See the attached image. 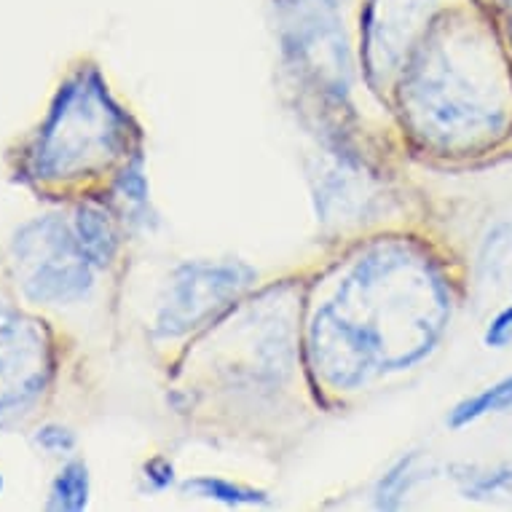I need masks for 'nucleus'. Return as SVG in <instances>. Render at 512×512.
Instances as JSON below:
<instances>
[{"mask_svg":"<svg viewBox=\"0 0 512 512\" xmlns=\"http://www.w3.org/2000/svg\"><path fill=\"white\" fill-rule=\"evenodd\" d=\"M454 311V277L427 228L378 231L306 263L301 349L325 416L419 376L443 349Z\"/></svg>","mask_w":512,"mask_h":512,"instance_id":"obj_1","label":"nucleus"},{"mask_svg":"<svg viewBox=\"0 0 512 512\" xmlns=\"http://www.w3.org/2000/svg\"><path fill=\"white\" fill-rule=\"evenodd\" d=\"M303 282L306 266L263 279L164 368L185 427L282 454L325 416L303 365Z\"/></svg>","mask_w":512,"mask_h":512,"instance_id":"obj_2","label":"nucleus"},{"mask_svg":"<svg viewBox=\"0 0 512 512\" xmlns=\"http://www.w3.org/2000/svg\"><path fill=\"white\" fill-rule=\"evenodd\" d=\"M507 65L510 54L475 0L445 11L389 89L408 159L454 161L491 148L512 124Z\"/></svg>","mask_w":512,"mask_h":512,"instance_id":"obj_3","label":"nucleus"},{"mask_svg":"<svg viewBox=\"0 0 512 512\" xmlns=\"http://www.w3.org/2000/svg\"><path fill=\"white\" fill-rule=\"evenodd\" d=\"M274 11L285 89L311 140L405 167L395 118L365 76V0H274Z\"/></svg>","mask_w":512,"mask_h":512,"instance_id":"obj_4","label":"nucleus"},{"mask_svg":"<svg viewBox=\"0 0 512 512\" xmlns=\"http://www.w3.org/2000/svg\"><path fill=\"white\" fill-rule=\"evenodd\" d=\"M143 153V124L118 100L100 65L81 59L57 86L17 172L41 194L86 199L108 194L118 172Z\"/></svg>","mask_w":512,"mask_h":512,"instance_id":"obj_5","label":"nucleus"},{"mask_svg":"<svg viewBox=\"0 0 512 512\" xmlns=\"http://www.w3.org/2000/svg\"><path fill=\"white\" fill-rule=\"evenodd\" d=\"M306 172L325 250L378 231L424 228L419 202L405 183V167L314 143Z\"/></svg>","mask_w":512,"mask_h":512,"instance_id":"obj_6","label":"nucleus"},{"mask_svg":"<svg viewBox=\"0 0 512 512\" xmlns=\"http://www.w3.org/2000/svg\"><path fill=\"white\" fill-rule=\"evenodd\" d=\"M261 269L242 258H185L161 279L148 319V346L161 370L196 336L226 317L263 282Z\"/></svg>","mask_w":512,"mask_h":512,"instance_id":"obj_7","label":"nucleus"},{"mask_svg":"<svg viewBox=\"0 0 512 512\" xmlns=\"http://www.w3.org/2000/svg\"><path fill=\"white\" fill-rule=\"evenodd\" d=\"M9 274L27 306L54 311L92 303L102 279L110 277L81 247L70 212H46L14 231Z\"/></svg>","mask_w":512,"mask_h":512,"instance_id":"obj_8","label":"nucleus"},{"mask_svg":"<svg viewBox=\"0 0 512 512\" xmlns=\"http://www.w3.org/2000/svg\"><path fill=\"white\" fill-rule=\"evenodd\" d=\"M57 338L49 322L0 301V432L25 421L57 378Z\"/></svg>","mask_w":512,"mask_h":512,"instance_id":"obj_9","label":"nucleus"},{"mask_svg":"<svg viewBox=\"0 0 512 512\" xmlns=\"http://www.w3.org/2000/svg\"><path fill=\"white\" fill-rule=\"evenodd\" d=\"M464 3L472 0H365L362 57H365V76L378 100L387 105L397 73L429 27L445 11Z\"/></svg>","mask_w":512,"mask_h":512,"instance_id":"obj_10","label":"nucleus"},{"mask_svg":"<svg viewBox=\"0 0 512 512\" xmlns=\"http://www.w3.org/2000/svg\"><path fill=\"white\" fill-rule=\"evenodd\" d=\"M180 491L202 502H218L223 507H269L271 494L266 488L250 486L223 475H191L180 480Z\"/></svg>","mask_w":512,"mask_h":512,"instance_id":"obj_11","label":"nucleus"},{"mask_svg":"<svg viewBox=\"0 0 512 512\" xmlns=\"http://www.w3.org/2000/svg\"><path fill=\"white\" fill-rule=\"evenodd\" d=\"M92 496V472L84 459L70 456L62 464L57 475L51 478L49 496H46V510L54 512H81L89 507Z\"/></svg>","mask_w":512,"mask_h":512,"instance_id":"obj_12","label":"nucleus"},{"mask_svg":"<svg viewBox=\"0 0 512 512\" xmlns=\"http://www.w3.org/2000/svg\"><path fill=\"white\" fill-rule=\"evenodd\" d=\"M512 408V376H504L502 381H496L491 387H486L478 395L467 397L462 403L454 405V411L448 413V427L464 429L475 424V421L494 416V413H504Z\"/></svg>","mask_w":512,"mask_h":512,"instance_id":"obj_13","label":"nucleus"},{"mask_svg":"<svg viewBox=\"0 0 512 512\" xmlns=\"http://www.w3.org/2000/svg\"><path fill=\"white\" fill-rule=\"evenodd\" d=\"M419 480V454H403L389 464V470L378 478L373 502L378 510H397L403 499L411 494V488Z\"/></svg>","mask_w":512,"mask_h":512,"instance_id":"obj_14","label":"nucleus"},{"mask_svg":"<svg viewBox=\"0 0 512 512\" xmlns=\"http://www.w3.org/2000/svg\"><path fill=\"white\" fill-rule=\"evenodd\" d=\"M512 258V223H499L486 234L478 250V277L483 285H496Z\"/></svg>","mask_w":512,"mask_h":512,"instance_id":"obj_15","label":"nucleus"},{"mask_svg":"<svg viewBox=\"0 0 512 512\" xmlns=\"http://www.w3.org/2000/svg\"><path fill=\"white\" fill-rule=\"evenodd\" d=\"M459 488L467 499H486L491 494H499L502 488L512 483V462L502 464L499 470H475L470 467L467 475H456Z\"/></svg>","mask_w":512,"mask_h":512,"instance_id":"obj_16","label":"nucleus"},{"mask_svg":"<svg viewBox=\"0 0 512 512\" xmlns=\"http://www.w3.org/2000/svg\"><path fill=\"white\" fill-rule=\"evenodd\" d=\"M33 443L41 448L46 456H59V459H70L76 454L78 437L68 424L59 421H46L33 432Z\"/></svg>","mask_w":512,"mask_h":512,"instance_id":"obj_17","label":"nucleus"},{"mask_svg":"<svg viewBox=\"0 0 512 512\" xmlns=\"http://www.w3.org/2000/svg\"><path fill=\"white\" fill-rule=\"evenodd\" d=\"M140 478H143V488L148 494H167V491L180 486L177 467L169 456H151V459H145Z\"/></svg>","mask_w":512,"mask_h":512,"instance_id":"obj_18","label":"nucleus"},{"mask_svg":"<svg viewBox=\"0 0 512 512\" xmlns=\"http://www.w3.org/2000/svg\"><path fill=\"white\" fill-rule=\"evenodd\" d=\"M512 341V303L496 311V317L488 322L486 333H483V344L488 349H504Z\"/></svg>","mask_w":512,"mask_h":512,"instance_id":"obj_19","label":"nucleus"},{"mask_svg":"<svg viewBox=\"0 0 512 512\" xmlns=\"http://www.w3.org/2000/svg\"><path fill=\"white\" fill-rule=\"evenodd\" d=\"M6 491V478H3V472H0V494Z\"/></svg>","mask_w":512,"mask_h":512,"instance_id":"obj_20","label":"nucleus"}]
</instances>
